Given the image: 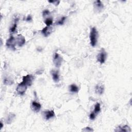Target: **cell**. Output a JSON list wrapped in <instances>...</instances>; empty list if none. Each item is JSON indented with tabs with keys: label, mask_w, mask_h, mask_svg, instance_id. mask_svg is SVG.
<instances>
[{
	"label": "cell",
	"mask_w": 132,
	"mask_h": 132,
	"mask_svg": "<svg viewBox=\"0 0 132 132\" xmlns=\"http://www.w3.org/2000/svg\"><path fill=\"white\" fill-rule=\"evenodd\" d=\"M90 44L92 47H96L97 42H98V32L95 27H93L91 29L90 33Z\"/></svg>",
	"instance_id": "cell-1"
},
{
	"label": "cell",
	"mask_w": 132,
	"mask_h": 132,
	"mask_svg": "<svg viewBox=\"0 0 132 132\" xmlns=\"http://www.w3.org/2000/svg\"><path fill=\"white\" fill-rule=\"evenodd\" d=\"M98 61L101 64H103L105 62L107 58V53L104 49H102L100 52L97 55Z\"/></svg>",
	"instance_id": "cell-2"
},
{
	"label": "cell",
	"mask_w": 132,
	"mask_h": 132,
	"mask_svg": "<svg viewBox=\"0 0 132 132\" xmlns=\"http://www.w3.org/2000/svg\"><path fill=\"white\" fill-rule=\"evenodd\" d=\"M63 62V58L57 53H55L53 57V63L57 68L61 66Z\"/></svg>",
	"instance_id": "cell-3"
},
{
	"label": "cell",
	"mask_w": 132,
	"mask_h": 132,
	"mask_svg": "<svg viewBox=\"0 0 132 132\" xmlns=\"http://www.w3.org/2000/svg\"><path fill=\"white\" fill-rule=\"evenodd\" d=\"M16 43V42L14 37L13 36H11L9 37V39H7L6 43V46L8 48L11 50H16L15 45Z\"/></svg>",
	"instance_id": "cell-4"
},
{
	"label": "cell",
	"mask_w": 132,
	"mask_h": 132,
	"mask_svg": "<svg viewBox=\"0 0 132 132\" xmlns=\"http://www.w3.org/2000/svg\"><path fill=\"white\" fill-rule=\"evenodd\" d=\"M27 86L24 84L23 82H21V83H20L18 85L17 87H16V91H17L19 95L23 96L25 94L26 90L27 89Z\"/></svg>",
	"instance_id": "cell-5"
},
{
	"label": "cell",
	"mask_w": 132,
	"mask_h": 132,
	"mask_svg": "<svg viewBox=\"0 0 132 132\" xmlns=\"http://www.w3.org/2000/svg\"><path fill=\"white\" fill-rule=\"evenodd\" d=\"M33 81H34V77H33V76L28 74L23 77V80L22 82H23L24 84L27 86H31L33 84Z\"/></svg>",
	"instance_id": "cell-6"
},
{
	"label": "cell",
	"mask_w": 132,
	"mask_h": 132,
	"mask_svg": "<svg viewBox=\"0 0 132 132\" xmlns=\"http://www.w3.org/2000/svg\"><path fill=\"white\" fill-rule=\"evenodd\" d=\"M31 108L33 111L38 113L39 112L41 108V105L39 103L36 101H33L32 102Z\"/></svg>",
	"instance_id": "cell-7"
},
{
	"label": "cell",
	"mask_w": 132,
	"mask_h": 132,
	"mask_svg": "<svg viewBox=\"0 0 132 132\" xmlns=\"http://www.w3.org/2000/svg\"><path fill=\"white\" fill-rule=\"evenodd\" d=\"M43 116L44 117H45V119L48 120L53 118L55 116V113L53 110L52 111H45L43 113Z\"/></svg>",
	"instance_id": "cell-8"
},
{
	"label": "cell",
	"mask_w": 132,
	"mask_h": 132,
	"mask_svg": "<svg viewBox=\"0 0 132 132\" xmlns=\"http://www.w3.org/2000/svg\"><path fill=\"white\" fill-rule=\"evenodd\" d=\"M52 32V28L51 26H46L42 30L41 33L44 36L48 37L51 34Z\"/></svg>",
	"instance_id": "cell-9"
},
{
	"label": "cell",
	"mask_w": 132,
	"mask_h": 132,
	"mask_svg": "<svg viewBox=\"0 0 132 132\" xmlns=\"http://www.w3.org/2000/svg\"><path fill=\"white\" fill-rule=\"evenodd\" d=\"M94 7L96 11L98 12H100L103 9L104 5L101 1H97L94 3Z\"/></svg>",
	"instance_id": "cell-10"
},
{
	"label": "cell",
	"mask_w": 132,
	"mask_h": 132,
	"mask_svg": "<svg viewBox=\"0 0 132 132\" xmlns=\"http://www.w3.org/2000/svg\"><path fill=\"white\" fill-rule=\"evenodd\" d=\"M16 42L19 47H22L25 43V39L22 35H19L16 38Z\"/></svg>",
	"instance_id": "cell-11"
},
{
	"label": "cell",
	"mask_w": 132,
	"mask_h": 132,
	"mask_svg": "<svg viewBox=\"0 0 132 132\" xmlns=\"http://www.w3.org/2000/svg\"><path fill=\"white\" fill-rule=\"evenodd\" d=\"M96 92L98 95H101L104 93V87L102 84H98L95 88Z\"/></svg>",
	"instance_id": "cell-12"
},
{
	"label": "cell",
	"mask_w": 132,
	"mask_h": 132,
	"mask_svg": "<svg viewBox=\"0 0 132 132\" xmlns=\"http://www.w3.org/2000/svg\"><path fill=\"white\" fill-rule=\"evenodd\" d=\"M51 73L52 76V79L53 81L56 82H58L59 81V75L58 71L55 70H52Z\"/></svg>",
	"instance_id": "cell-13"
},
{
	"label": "cell",
	"mask_w": 132,
	"mask_h": 132,
	"mask_svg": "<svg viewBox=\"0 0 132 132\" xmlns=\"http://www.w3.org/2000/svg\"><path fill=\"white\" fill-rule=\"evenodd\" d=\"M16 118V115L13 113H10L6 119V123L8 124H10L12 123V122Z\"/></svg>",
	"instance_id": "cell-14"
},
{
	"label": "cell",
	"mask_w": 132,
	"mask_h": 132,
	"mask_svg": "<svg viewBox=\"0 0 132 132\" xmlns=\"http://www.w3.org/2000/svg\"><path fill=\"white\" fill-rule=\"evenodd\" d=\"M116 132H131V130L130 128L128 125H124L123 126H119L115 130Z\"/></svg>",
	"instance_id": "cell-15"
},
{
	"label": "cell",
	"mask_w": 132,
	"mask_h": 132,
	"mask_svg": "<svg viewBox=\"0 0 132 132\" xmlns=\"http://www.w3.org/2000/svg\"><path fill=\"white\" fill-rule=\"evenodd\" d=\"M69 90L73 93H78L79 92V88L75 84H72L69 86Z\"/></svg>",
	"instance_id": "cell-16"
},
{
	"label": "cell",
	"mask_w": 132,
	"mask_h": 132,
	"mask_svg": "<svg viewBox=\"0 0 132 132\" xmlns=\"http://www.w3.org/2000/svg\"><path fill=\"white\" fill-rule=\"evenodd\" d=\"M4 84L6 85H11L14 84V81L12 79L6 77L4 79Z\"/></svg>",
	"instance_id": "cell-17"
},
{
	"label": "cell",
	"mask_w": 132,
	"mask_h": 132,
	"mask_svg": "<svg viewBox=\"0 0 132 132\" xmlns=\"http://www.w3.org/2000/svg\"><path fill=\"white\" fill-rule=\"evenodd\" d=\"M18 18H16L15 20V23H14L13 26L10 28V30H9L10 33H14V32H15L16 31V27H17V22H18Z\"/></svg>",
	"instance_id": "cell-18"
},
{
	"label": "cell",
	"mask_w": 132,
	"mask_h": 132,
	"mask_svg": "<svg viewBox=\"0 0 132 132\" xmlns=\"http://www.w3.org/2000/svg\"><path fill=\"white\" fill-rule=\"evenodd\" d=\"M100 111H101L100 104L99 103H97V104L95 106V108H94V111H93V112H94L97 115L100 112Z\"/></svg>",
	"instance_id": "cell-19"
},
{
	"label": "cell",
	"mask_w": 132,
	"mask_h": 132,
	"mask_svg": "<svg viewBox=\"0 0 132 132\" xmlns=\"http://www.w3.org/2000/svg\"><path fill=\"white\" fill-rule=\"evenodd\" d=\"M45 23L47 26H50L53 23V20L51 18H47L45 21Z\"/></svg>",
	"instance_id": "cell-20"
},
{
	"label": "cell",
	"mask_w": 132,
	"mask_h": 132,
	"mask_svg": "<svg viewBox=\"0 0 132 132\" xmlns=\"http://www.w3.org/2000/svg\"><path fill=\"white\" fill-rule=\"evenodd\" d=\"M66 18H66V16H63L61 19L58 20V21L57 22V24L59 25H63L64 23H65V20H66Z\"/></svg>",
	"instance_id": "cell-21"
},
{
	"label": "cell",
	"mask_w": 132,
	"mask_h": 132,
	"mask_svg": "<svg viewBox=\"0 0 132 132\" xmlns=\"http://www.w3.org/2000/svg\"><path fill=\"white\" fill-rule=\"evenodd\" d=\"M96 117V114L94 112H92L89 115V118L90 120H95Z\"/></svg>",
	"instance_id": "cell-22"
},
{
	"label": "cell",
	"mask_w": 132,
	"mask_h": 132,
	"mask_svg": "<svg viewBox=\"0 0 132 132\" xmlns=\"http://www.w3.org/2000/svg\"><path fill=\"white\" fill-rule=\"evenodd\" d=\"M82 131L84 132H93V130L89 127H86L83 130H82Z\"/></svg>",
	"instance_id": "cell-23"
},
{
	"label": "cell",
	"mask_w": 132,
	"mask_h": 132,
	"mask_svg": "<svg viewBox=\"0 0 132 132\" xmlns=\"http://www.w3.org/2000/svg\"><path fill=\"white\" fill-rule=\"evenodd\" d=\"M50 14V12L48 10H45L42 12V15L43 16H46Z\"/></svg>",
	"instance_id": "cell-24"
},
{
	"label": "cell",
	"mask_w": 132,
	"mask_h": 132,
	"mask_svg": "<svg viewBox=\"0 0 132 132\" xmlns=\"http://www.w3.org/2000/svg\"><path fill=\"white\" fill-rule=\"evenodd\" d=\"M49 3H53L55 6H57L58 5L59 3H60V1H49Z\"/></svg>",
	"instance_id": "cell-25"
},
{
	"label": "cell",
	"mask_w": 132,
	"mask_h": 132,
	"mask_svg": "<svg viewBox=\"0 0 132 132\" xmlns=\"http://www.w3.org/2000/svg\"><path fill=\"white\" fill-rule=\"evenodd\" d=\"M32 16L30 15V16H27V18H26V21H32Z\"/></svg>",
	"instance_id": "cell-26"
},
{
	"label": "cell",
	"mask_w": 132,
	"mask_h": 132,
	"mask_svg": "<svg viewBox=\"0 0 132 132\" xmlns=\"http://www.w3.org/2000/svg\"><path fill=\"white\" fill-rule=\"evenodd\" d=\"M1 129H2L3 128V123H2V121L1 122Z\"/></svg>",
	"instance_id": "cell-27"
}]
</instances>
